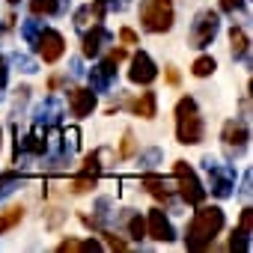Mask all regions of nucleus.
Wrapping results in <instances>:
<instances>
[{
  "label": "nucleus",
  "mask_w": 253,
  "mask_h": 253,
  "mask_svg": "<svg viewBox=\"0 0 253 253\" xmlns=\"http://www.w3.org/2000/svg\"><path fill=\"white\" fill-rule=\"evenodd\" d=\"M24 217V206H12V209H6L3 214H0V232H6V229H12L18 220Z\"/></svg>",
  "instance_id": "6ab92c4d"
},
{
  "label": "nucleus",
  "mask_w": 253,
  "mask_h": 253,
  "mask_svg": "<svg viewBox=\"0 0 253 253\" xmlns=\"http://www.w3.org/2000/svg\"><path fill=\"white\" fill-rule=\"evenodd\" d=\"M128 232H131V238H143L146 235V220L140 217V214H134V217H128Z\"/></svg>",
  "instance_id": "b1692460"
},
{
  "label": "nucleus",
  "mask_w": 253,
  "mask_h": 253,
  "mask_svg": "<svg viewBox=\"0 0 253 253\" xmlns=\"http://www.w3.org/2000/svg\"><path fill=\"white\" fill-rule=\"evenodd\" d=\"M223 143L226 146H247V125L238 119H229L223 125Z\"/></svg>",
  "instance_id": "ddd939ff"
},
{
  "label": "nucleus",
  "mask_w": 253,
  "mask_h": 253,
  "mask_svg": "<svg viewBox=\"0 0 253 253\" xmlns=\"http://www.w3.org/2000/svg\"><path fill=\"white\" fill-rule=\"evenodd\" d=\"M206 173H209V188L217 200H226L232 197V188H235V170L229 164H220L214 158H206Z\"/></svg>",
  "instance_id": "20e7f679"
},
{
  "label": "nucleus",
  "mask_w": 253,
  "mask_h": 253,
  "mask_svg": "<svg viewBox=\"0 0 253 253\" xmlns=\"http://www.w3.org/2000/svg\"><path fill=\"white\" fill-rule=\"evenodd\" d=\"M3 86H6V60L0 57V89H3Z\"/></svg>",
  "instance_id": "72a5a7b5"
},
{
  "label": "nucleus",
  "mask_w": 253,
  "mask_h": 253,
  "mask_svg": "<svg viewBox=\"0 0 253 253\" xmlns=\"http://www.w3.org/2000/svg\"><path fill=\"white\" fill-rule=\"evenodd\" d=\"M92 185H95V176H86V173H84L81 179L72 182V191H75V194H84V191H89Z\"/></svg>",
  "instance_id": "393cba45"
},
{
  "label": "nucleus",
  "mask_w": 253,
  "mask_h": 253,
  "mask_svg": "<svg viewBox=\"0 0 253 253\" xmlns=\"http://www.w3.org/2000/svg\"><path fill=\"white\" fill-rule=\"evenodd\" d=\"M95 92L92 89H69V104L75 116H89L95 110Z\"/></svg>",
  "instance_id": "9b49d317"
},
{
  "label": "nucleus",
  "mask_w": 253,
  "mask_h": 253,
  "mask_svg": "<svg viewBox=\"0 0 253 253\" xmlns=\"http://www.w3.org/2000/svg\"><path fill=\"white\" fill-rule=\"evenodd\" d=\"M107 57H110V60H116V63H122V60H125V51H122V48H113Z\"/></svg>",
  "instance_id": "f704fd0d"
},
{
  "label": "nucleus",
  "mask_w": 253,
  "mask_h": 253,
  "mask_svg": "<svg viewBox=\"0 0 253 253\" xmlns=\"http://www.w3.org/2000/svg\"><path fill=\"white\" fill-rule=\"evenodd\" d=\"M143 185L149 188V194H152V197H158V200H164V203L170 200V188H167V182H164L161 176L146 173V176H143Z\"/></svg>",
  "instance_id": "f3484780"
},
{
  "label": "nucleus",
  "mask_w": 253,
  "mask_h": 253,
  "mask_svg": "<svg viewBox=\"0 0 253 253\" xmlns=\"http://www.w3.org/2000/svg\"><path fill=\"white\" fill-rule=\"evenodd\" d=\"M33 48L39 51V57H42L45 63H57V60L63 57V51H66V42H63V36H60L57 30L42 27V33H39V39H36Z\"/></svg>",
  "instance_id": "0eeeda50"
},
{
  "label": "nucleus",
  "mask_w": 253,
  "mask_h": 253,
  "mask_svg": "<svg viewBox=\"0 0 253 253\" xmlns=\"http://www.w3.org/2000/svg\"><path fill=\"white\" fill-rule=\"evenodd\" d=\"M167 78H170V84H179V72L170 66V72H167Z\"/></svg>",
  "instance_id": "58836bf2"
},
{
  "label": "nucleus",
  "mask_w": 253,
  "mask_h": 253,
  "mask_svg": "<svg viewBox=\"0 0 253 253\" xmlns=\"http://www.w3.org/2000/svg\"><path fill=\"white\" fill-rule=\"evenodd\" d=\"M217 30H220V18H217V12L203 9V12L194 18V27H191V45H194V48H206V45H211V39L217 36Z\"/></svg>",
  "instance_id": "423d86ee"
},
{
  "label": "nucleus",
  "mask_w": 253,
  "mask_h": 253,
  "mask_svg": "<svg viewBox=\"0 0 253 253\" xmlns=\"http://www.w3.org/2000/svg\"><path fill=\"white\" fill-rule=\"evenodd\" d=\"M223 229V211L217 206H203L194 211V220L188 226V235H185V244L188 250H206L211 247V241L217 238V232Z\"/></svg>",
  "instance_id": "f257e3e1"
},
{
  "label": "nucleus",
  "mask_w": 253,
  "mask_h": 253,
  "mask_svg": "<svg viewBox=\"0 0 253 253\" xmlns=\"http://www.w3.org/2000/svg\"><path fill=\"white\" fill-rule=\"evenodd\" d=\"M30 9L36 15H54L60 9V0H30Z\"/></svg>",
  "instance_id": "5701e85b"
},
{
  "label": "nucleus",
  "mask_w": 253,
  "mask_h": 253,
  "mask_svg": "<svg viewBox=\"0 0 253 253\" xmlns=\"http://www.w3.org/2000/svg\"><path fill=\"white\" fill-rule=\"evenodd\" d=\"M229 42H232V57L241 60V57L247 54V33H244L241 27L232 24V30H229Z\"/></svg>",
  "instance_id": "a211bd4d"
},
{
  "label": "nucleus",
  "mask_w": 253,
  "mask_h": 253,
  "mask_svg": "<svg viewBox=\"0 0 253 253\" xmlns=\"http://www.w3.org/2000/svg\"><path fill=\"white\" fill-rule=\"evenodd\" d=\"M9 3H18V0H9Z\"/></svg>",
  "instance_id": "a19ab883"
},
{
  "label": "nucleus",
  "mask_w": 253,
  "mask_h": 253,
  "mask_svg": "<svg viewBox=\"0 0 253 253\" xmlns=\"http://www.w3.org/2000/svg\"><path fill=\"white\" fill-rule=\"evenodd\" d=\"M250 232L247 229H232V235H229V250H238V253H244V250H250V238H247Z\"/></svg>",
  "instance_id": "412c9836"
},
{
  "label": "nucleus",
  "mask_w": 253,
  "mask_h": 253,
  "mask_svg": "<svg viewBox=\"0 0 253 253\" xmlns=\"http://www.w3.org/2000/svg\"><path fill=\"white\" fill-rule=\"evenodd\" d=\"M107 39H110V36H107V30H104L101 24H92V30H86V33H84V57H95Z\"/></svg>",
  "instance_id": "f8f14e48"
},
{
  "label": "nucleus",
  "mask_w": 253,
  "mask_h": 253,
  "mask_svg": "<svg viewBox=\"0 0 253 253\" xmlns=\"http://www.w3.org/2000/svg\"><path fill=\"white\" fill-rule=\"evenodd\" d=\"M220 6H223L226 12H235V9H241V6H244V0H220Z\"/></svg>",
  "instance_id": "7c9ffc66"
},
{
  "label": "nucleus",
  "mask_w": 253,
  "mask_h": 253,
  "mask_svg": "<svg viewBox=\"0 0 253 253\" xmlns=\"http://www.w3.org/2000/svg\"><path fill=\"white\" fill-rule=\"evenodd\" d=\"M104 6L113 9V12H122L125 6H128V0H104Z\"/></svg>",
  "instance_id": "c756f323"
},
{
  "label": "nucleus",
  "mask_w": 253,
  "mask_h": 253,
  "mask_svg": "<svg viewBox=\"0 0 253 253\" xmlns=\"http://www.w3.org/2000/svg\"><path fill=\"white\" fill-rule=\"evenodd\" d=\"M241 194H244V197H247V194H250V173H247V176H244V188H241Z\"/></svg>",
  "instance_id": "ea45409f"
},
{
  "label": "nucleus",
  "mask_w": 253,
  "mask_h": 253,
  "mask_svg": "<svg viewBox=\"0 0 253 253\" xmlns=\"http://www.w3.org/2000/svg\"><path fill=\"white\" fill-rule=\"evenodd\" d=\"M101 244L95 241V238H89V241H81V250H98Z\"/></svg>",
  "instance_id": "4c0bfd02"
},
{
  "label": "nucleus",
  "mask_w": 253,
  "mask_h": 253,
  "mask_svg": "<svg viewBox=\"0 0 253 253\" xmlns=\"http://www.w3.org/2000/svg\"><path fill=\"white\" fill-rule=\"evenodd\" d=\"M176 137L185 146H197L203 140V119H200V107L191 95L179 98L176 104Z\"/></svg>",
  "instance_id": "f03ea898"
},
{
  "label": "nucleus",
  "mask_w": 253,
  "mask_h": 253,
  "mask_svg": "<svg viewBox=\"0 0 253 253\" xmlns=\"http://www.w3.org/2000/svg\"><path fill=\"white\" fill-rule=\"evenodd\" d=\"M140 21L149 33H167L173 27V0H143Z\"/></svg>",
  "instance_id": "7ed1b4c3"
},
{
  "label": "nucleus",
  "mask_w": 253,
  "mask_h": 253,
  "mask_svg": "<svg viewBox=\"0 0 253 253\" xmlns=\"http://www.w3.org/2000/svg\"><path fill=\"white\" fill-rule=\"evenodd\" d=\"M158 158H161V152H158V149H149V152H143V155H140V161H143L146 167H152V161H158Z\"/></svg>",
  "instance_id": "c85d7f7f"
},
{
  "label": "nucleus",
  "mask_w": 253,
  "mask_h": 253,
  "mask_svg": "<svg viewBox=\"0 0 253 253\" xmlns=\"http://www.w3.org/2000/svg\"><path fill=\"white\" fill-rule=\"evenodd\" d=\"M214 69H217L214 57H200V60H194V66H191V72H194L197 78H209Z\"/></svg>",
  "instance_id": "4be33fe9"
},
{
  "label": "nucleus",
  "mask_w": 253,
  "mask_h": 253,
  "mask_svg": "<svg viewBox=\"0 0 253 253\" xmlns=\"http://www.w3.org/2000/svg\"><path fill=\"white\" fill-rule=\"evenodd\" d=\"M113 75H116V60H101L98 66H92V72H89V89L92 92H104V89H110V84H113Z\"/></svg>",
  "instance_id": "1a4fd4ad"
},
{
  "label": "nucleus",
  "mask_w": 253,
  "mask_h": 253,
  "mask_svg": "<svg viewBox=\"0 0 253 253\" xmlns=\"http://www.w3.org/2000/svg\"><path fill=\"white\" fill-rule=\"evenodd\" d=\"M18 66H21L24 72H36V63H33L30 57H21V54H18Z\"/></svg>",
  "instance_id": "2f4dec72"
},
{
  "label": "nucleus",
  "mask_w": 253,
  "mask_h": 253,
  "mask_svg": "<svg viewBox=\"0 0 253 253\" xmlns=\"http://www.w3.org/2000/svg\"><path fill=\"white\" fill-rule=\"evenodd\" d=\"M146 232H149L155 241H173V238H176V232H173V223L167 220V214H164L161 209H152V211H149Z\"/></svg>",
  "instance_id": "9d476101"
},
{
  "label": "nucleus",
  "mask_w": 253,
  "mask_h": 253,
  "mask_svg": "<svg viewBox=\"0 0 253 253\" xmlns=\"http://www.w3.org/2000/svg\"><path fill=\"white\" fill-rule=\"evenodd\" d=\"M101 15H104V12H98V9L89 3V6H84V9H78V12H75V27H78V30H86L89 24H98V21H101Z\"/></svg>",
  "instance_id": "2eb2a0df"
},
{
  "label": "nucleus",
  "mask_w": 253,
  "mask_h": 253,
  "mask_svg": "<svg viewBox=\"0 0 253 253\" xmlns=\"http://www.w3.org/2000/svg\"><path fill=\"white\" fill-rule=\"evenodd\" d=\"M107 244H110V247H116V250H125V241H122V238H116V235H107Z\"/></svg>",
  "instance_id": "473e14b6"
},
{
  "label": "nucleus",
  "mask_w": 253,
  "mask_h": 253,
  "mask_svg": "<svg viewBox=\"0 0 253 253\" xmlns=\"http://www.w3.org/2000/svg\"><path fill=\"white\" fill-rule=\"evenodd\" d=\"M60 116H63V107H60L57 98H48V101L39 104V110H36V122H39V125H54V122H60Z\"/></svg>",
  "instance_id": "4468645a"
},
{
  "label": "nucleus",
  "mask_w": 253,
  "mask_h": 253,
  "mask_svg": "<svg viewBox=\"0 0 253 253\" xmlns=\"http://www.w3.org/2000/svg\"><path fill=\"white\" fill-rule=\"evenodd\" d=\"M42 21H36V18H30V21H24L21 24V36H24V42L27 45H36V39H39V33H42Z\"/></svg>",
  "instance_id": "aec40b11"
},
{
  "label": "nucleus",
  "mask_w": 253,
  "mask_h": 253,
  "mask_svg": "<svg viewBox=\"0 0 253 253\" xmlns=\"http://www.w3.org/2000/svg\"><path fill=\"white\" fill-rule=\"evenodd\" d=\"M131 152H134V137H131V131H125V137H122V152H119V155L128 158Z\"/></svg>",
  "instance_id": "bb28decb"
},
{
  "label": "nucleus",
  "mask_w": 253,
  "mask_h": 253,
  "mask_svg": "<svg viewBox=\"0 0 253 253\" xmlns=\"http://www.w3.org/2000/svg\"><path fill=\"white\" fill-rule=\"evenodd\" d=\"M241 229H247V232H250V209H244V211H241Z\"/></svg>",
  "instance_id": "c9c22d12"
},
{
  "label": "nucleus",
  "mask_w": 253,
  "mask_h": 253,
  "mask_svg": "<svg viewBox=\"0 0 253 253\" xmlns=\"http://www.w3.org/2000/svg\"><path fill=\"white\" fill-rule=\"evenodd\" d=\"M60 250H81V241H72V238H69V241L60 244Z\"/></svg>",
  "instance_id": "e433bc0d"
},
{
  "label": "nucleus",
  "mask_w": 253,
  "mask_h": 253,
  "mask_svg": "<svg viewBox=\"0 0 253 253\" xmlns=\"http://www.w3.org/2000/svg\"><path fill=\"white\" fill-rule=\"evenodd\" d=\"M155 78H158V66L152 63V57H149L146 51H137V54L131 57L128 81H131V84H140V86H149Z\"/></svg>",
  "instance_id": "6e6552de"
},
{
  "label": "nucleus",
  "mask_w": 253,
  "mask_h": 253,
  "mask_svg": "<svg viewBox=\"0 0 253 253\" xmlns=\"http://www.w3.org/2000/svg\"><path fill=\"white\" fill-rule=\"evenodd\" d=\"M98 158H101V152L86 155V161H84V173H86V176H95V173H98V167H101V164H98Z\"/></svg>",
  "instance_id": "a878e982"
},
{
  "label": "nucleus",
  "mask_w": 253,
  "mask_h": 253,
  "mask_svg": "<svg viewBox=\"0 0 253 253\" xmlns=\"http://www.w3.org/2000/svg\"><path fill=\"white\" fill-rule=\"evenodd\" d=\"M131 110L143 119H152L155 116V92H140V98L131 101Z\"/></svg>",
  "instance_id": "dca6fc26"
},
{
  "label": "nucleus",
  "mask_w": 253,
  "mask_h": 253,
  "mask_svg": "<svg viewBox=\"0 0 253 253\" xmlns=\"http://www.w3.org/2000/svg\"><path fill=\"white\" fill-rule=\"evenodd\" d=\"M0 137H3V131H0Z\"/></svg>",
  "instance_id": "79ce46f5"
},
{
  "label": "nucleus",
  "mask_w": 253,
  "mask_h": 253,
  "mask_svg": "<svg viewBox=\"0 0 253 253\" xmlns=\"http://www.w3.org/2000/svg\"><path fill=\"white\" fill-rule=\"evenodd\" d=\"M119 42H125V45H137V33L128 30V27H122V30H119Z\"/></svg>",
  "instance_id": "cd10ccee"
},
{
  "label": "nucleus",
  "mask_w": 253,
  "mask_h": 253,
  "mask_svg": "<svg viewBox=\"0 0 253 253\" xmlns=\"http://www.w3.org/2000/svg\"><path fill=\"white\" fill-rule=\"evenodd\" d=\"M173 173H176V182H179V194H182V200H185L188 206H200V203H206V188L200 185L197 173H194L185 161H176Z\"/></svg>",
  "instance_id": "39448f33"
}]
</instances>
